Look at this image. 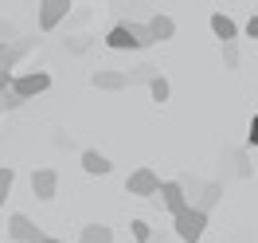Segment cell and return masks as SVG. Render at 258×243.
<instances>
[{"label":"cell","mask_w":258,"mask_h":243,"mask_svg":"<svg viewBox=\"0 0 258 243\" xmlns=\"http://www.w3.org/2000/svg\"><path fill=\"white\" fill-rule=\"evenodd\" d=\"M35 47L32 35H20V39H0V90H8L16 79V63Z\"/></svg>","instance_id":"1"},{"label":"cell","mask_w":258,"mask_h":243,"mask_svg":"<svg viewBox=\"0 0 258 243\" xmlns=\"http://www.w3.org/2000/svg\"><path fill=\"white\" fill-rule=\"evenodd\" d=\"M208 220H211V216H208L204 208L188 204L184 212H176V216H172V231H176L184 243H200V239H204V231H208Z\"/></svg>","instance_id":"2"},{"label":"cell","mask_w":258,"mask_h":243,"mask_svg":"<svg viewBox=\"0 0 258 243\" xmlns=\"http://www.w3.org/2000/svg\"><path fill=\"white\" fill-rule=\"evenodd\" d=\"M161 184H164V180L157 177V173H153L149 165H141L137 173H129V180H125V192H129V196H149V200H153V196L161 192Z\"/></svg>","instance_id":"3"},{"label":"cell","mask_w":258,"mask_h":243,"mask_svg":"<svg viewBox=\"0 0 258 243\" xmlns=\"http://www.w3.org/2000/svg\"><path fill=\"white\" fill-rule=\"evenodd\" d=\"M8 235H12V243H43L47 239V235L39 231V224L28 220L24 212H12V216H8Z\"/></svg>","instance_id":"4"},{"label":"cell","mask_w":258,"mask_h":243,"mask_svg":"<svg viewBox=\"0 0 258 243\" xmlns=\"http://www.w3.org/2000/svg\"><path fill=\"white\" fill-rule=\"evenodd\" d=\"M12 90H16L20 98H35V94H43V90H51V75H47V71L16 75V79H12Z\"/></svg>","instance_id":"5"},{"label":"cell","mask_w":258,"mask_h":243,"mask_svg":"<svg viewBox=\"0 0 258 243\" xmlns=\"http://www.w3.org/2000/svg\"><path fill=\"white\" fill-rule=\"evenodd\" d=\"M153 200H157V204H164L172 216H176V212H184L188 204H192V200H188V192H184V184H180V177H176V180H164L161 192L153 196Z\"/></svg>","instance_id":"6"},{"label":"cell","mask_w":258,"mask_h":243,"mask_svg":"<svg viewBox=\"0 0 258 243\" xmlns=\"http://www.w3.org/2000/svg\"><path fill=\"white\" fill-rule=\"evenodd\" d=\"M35 8H39V28H43V32H55L67 20V12H71V0H39Z\"/></svg>","instance_id":"7"},{"label":"cell","mask_w":258,"mask_h":243,"mask_svg":"<svg viewBox=\"0 0 258 243\" xmlns=\"http://www.w3.org/2000/svg\"><path fill=\"white\" fill-rule=\"evenodd\" d=\"M219 169H223V180L227 177H250V157H246V149H223Z\"/></svg>","instance_id":"8"},{"label":"cell","mask_w":258,"mask_h":243,"mask_svg":"<svg viewBox=\"0 0 258 243\" xmlns=\"http://www.w3.org/2000/svg\"><path fill=\"white\" fill-rule=\"evenodd\" d=\"M59 192V173L55 169H35L32 173V196L35 200H55Z\"/></svg>","instance_id":"9"},{"label":"cell","mask_w":258,"mask_h":243,"mask_svg":"<svg viewBox=\"0 0 258 243\" xmlns=\"http://www.w3.org/2000/svg\"><path fill=\"white\" fill-rule=\"evenodd\" d=\"M106 47H113V51H133V47H141V43H137V35H133L129 24H117V28L106 32Z\"/></svg>","instance_id":"10"},{"label":"cell","mask_w":258,"mask_h":243,"mask_svg":"<svg viewBox=\"0 0 258 243\" xmlns=\"http://www.w3.org/2000/svg\"><path fill=\"white\" fill-rule=\"evenodd\" d=\"M90 82H94L98 90H125V86H133L125 71H94Z\"/></svg>","instance_id":"11"},{"label":"cell","mask_w":258,"mask_h":243,"mask_svg":"<svg viewBox=\"0 0 258 243\" xmlns=\"http://www.w3.org/2000/svg\"><path fill=\"white\" fill-rule=\"evenodd\" d=\"M82 169H86L90 177H110L113 161L106 157V153H98V149H82Z\"/></svg>","instance_id":"12"},{"label":"cell","mask_w":258,"mask_h":243,"mask_svg":"<svg viewBox=\"0 0 258 243\" xmlns=\"http://www.w3.org/2000/svg\"><path fill=\"white\" fill-rule=\"evenodd\" d=\"M219 200H223V180H208V188L200 192V200H196V208H204V212L211 216Z\"/></svg>","instance_id":"13"},{"label":"cell","mask_w":258,"mask_h":243,"mask_svg":"<svg viewBox=\"0 0 258 243\" xmlns=\"http://www.w3.org/2000/svg\"><path fill=\"white\" fill-rule=\"evenodd\" d=\"M211 32H215V39L223 43V39H239V28H235V20L223 16V12H215L211 16Z\"/></svg>","instance_id":"14"},{"label":"cell","mask_w":258,"mask_h":243,"mask_svg":"<svg viewBox=\"0 0 258 243\" xmlns=\"http://www.w3.org/2000/svg\"><path fill=\"white\" fill-rule=\"evenodd\" d=\"M79 243H113V227L110 224H86Z\"/></svg>","instance_id":"15"},{"label":"cell","mask_w":258,"mask_h":243,"mask_svg":"<svg viewBox=\"0 0 258 243\" xmlns=\"http://www.w3.org/2000/svg\"><path fill=\"white\" fill-rule=\"evenodd\" d=\"M149 28H153V35H157V43H164V39H172V35H176V20L164 16V12H157V16L149 20Z\"/></svg>","instance_id":"16"},{"label":"cell","mask_w":258,"mask_h":243,"mask_svg":"<svg viewBox=\"0 0 258 243\" xmlns=\"http://www.w3.org/2000/svg\"><path fill=\"white\" fill-rule=\"evenodd\" d=\"M12 184H16V169L12 165H0V204L12 196Z\"/></svg>","instance_id":"17"},{"label":"cell","mask_w":258,"mask_h":243,"mask_svg":"<svg viewBox=\"0 0 258 243\" xmlns=\"http://www.w3.org/2000/svg\"><path fill=\"white\" fill-rule=\"evenodd\" d=\"M125 75H129V82H153L161 71H157L153 63H141V67H133V71H125Z\"/></svg>","instance_id":"18"},{"label":"cell","mask_w":258,"mask_h":243,"mask_svg":"<svg viewBox=\"0 0 258 243\" xmlns=\"http://www.w3.org/2000/svg\"><path fill=\"white\" fill-rule=\"evenodd\" d=\"M149 94H153V102H168V94H172L168 79H164V75H157V79L149 82Z\"/></svg>","instance_id":"19"},{"label":"cell","mask_w":258,"mask_h":243,"mask_svg":"<svg viewBox=\"0 0 258 243\" xmlns=\"http://www.w3.org/2000/svg\"><path fill=\"white\" fill-rule=\"evenodd\" d=\"M180 184H184V192H188V200H200V192H204V188H208V180H200V177H188V173H184V177H180Z\"/></svg>","instance_id":"20"},{"label":"cell","mask_w":258,"mask_h":243,"mask_svg":"<svg viewBox=\"0 0 258 243\" xmlns=\"http://www.w3.org/2000/svg\"><path fill=\"white\" fill-rule=\"evenodd\" d=\"M239 39H223V63H227V71H235L239 67Z\"/></svg>","instance_id":"21"},{"label":"cell","mask_w":258,"mask_h":243,"mask_svg":"<svg viewBox=\"0 0 258 243\" xmlns=\"http://www.w3.org/2000/svg\"><path fill=\"white\" fill-rule=\"evenodd\" d=\"M24 102H28V98H20L12 86H8V90H0V114H4V110H20Z\"/></svg>","instance_id":"22"},{"label":"cell","mask_w":258,"mask_h":243,"mask_svg":"<svg viewBox=\"0 0 258 243\" xmlns=\"http://www.w3.org/2000/svg\"><path fill=\"white\" fill-rule=\"evenodd\" d=\"M129 28H133V35H137V43H141V47H149V43H157V35H153V28H149V20H145V24H137V20H133Z\"/></svg>","instance_id":"23"},{"label":"cell","mask_w":258,"mask_h":243,"mask_svg":"<svg viewBox=\"0 0 258 243\" xmlns=\"http://www.w3.org/2000/svg\"><path fill=\"white\" fill-rule=\"evenodd\" d=\"M129 231H133V239H137V243H153V239H157V235H153V227H149L145 220H133Z\"/></svg>","instance_id":"24"},{"label":"cell","mask_w":258,"mask_h":243,"mask_svg":"<svg viewBox=\"0 0 258 243\" xmlns=\"http://www.w3.org/2000/svg\"><path fill=\"white\" fill-rule=\"evenodd\" d=\"M63 47H67V51H75V55H82V51L90 47V35H67Z\"/></svg>","instance_id":"25"},{"label":"cell","mask_w":258,"mask_h":243,"mask_svg":"<svg viewBox=\"0 0 258 243\" xmlns=\"http://www.w3.org/2000/svg\"><path fill=\"white\" fill-rule=\"evenodd\" d=\"M246 145H250V149H258V114L250 118V130H246Z\"/></svg>","instance_id":"26"},{"label":"cell","mask_w":258,"mask_h":243,"mask_svg":"<svg viewBox=\"0 0 258 243\" xmlns=\"http://www.w3.org/2000/svg\"><path fill=\"white\" fill-rule=\"evenodd\" d=\"M0 39H20V35H16L12 24H4V20H0Z\"/></svg>","instance_id":"27"},{"label":"cell","mask_w":258,"mask_h":243,"mask_svg":"<svg viewBox=\"0 0 258 243\" xmlns=\"http://www.w3.org/2000/svg\"><path fill=\"white\" fill-rule=\"evenodd\" d=\"M246 35H250V39H258V12L246 20Z\"/></svg>","instance_id":"28"},{"label":"cell","mask_w":258,"mask_h":243,"mask_svg":"<svg viewBox=\"0 0 258 243\" xmlns=\"http://www.w3.org/2000/svg\"><path fill=\"white\" fill-rule=\"evenodd\" d=\"M43 243H67V239H55V235H47V239H43Z\"/></svg>","instance_id":"29"},{"label":"cell","mask_w":258,"mask_h":243,"mask_svg":"<svg viewBox=\"0 0 258 243\" xmlns=\"http://www.w3.org/2000/svg\"><path fill=\"white\" fill-rule=\"evenodd\" d=\"M153 243H161V239H153Z\"/></svg>","instance_id":"30"}]
</instances>
